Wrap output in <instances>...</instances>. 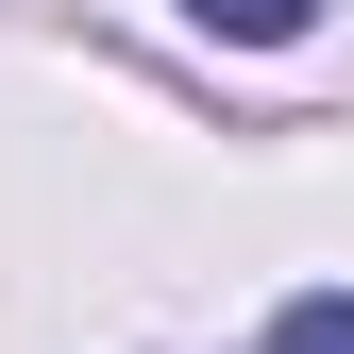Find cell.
Masks as SVG:
<instances>
[{
	"mask_svg": "<svg viewBox=\"0 0 354 354\" xmlns=\"http://www.w3.org/2000/svg\"><path fill=\"white\" fill-rule=\"evenodd\" d=\"M186 17L219 34V51H287V34H304V17H321V0H186Z\"/></svg>",
	"mask_w": 354,
	"mask_h": 354,
	"instance_id": "6da1fadb",
	"label": "cell"
},
{
	"mask_svg": "<svg viewBox=\"0 0 354 354\" xmlns=\"http://www.w3.org/2000/svg\"><path fill=\"white\" fill-rule=\"evenodd\" d=\"M270 354H354V287H321V304H287V321H270Z\"/></svg>",
	"mask_w": 354,
	"mask_h": 354,
	"instance_id": "7a4b0ae2",
	"label": "cell"
}]
</instances>
